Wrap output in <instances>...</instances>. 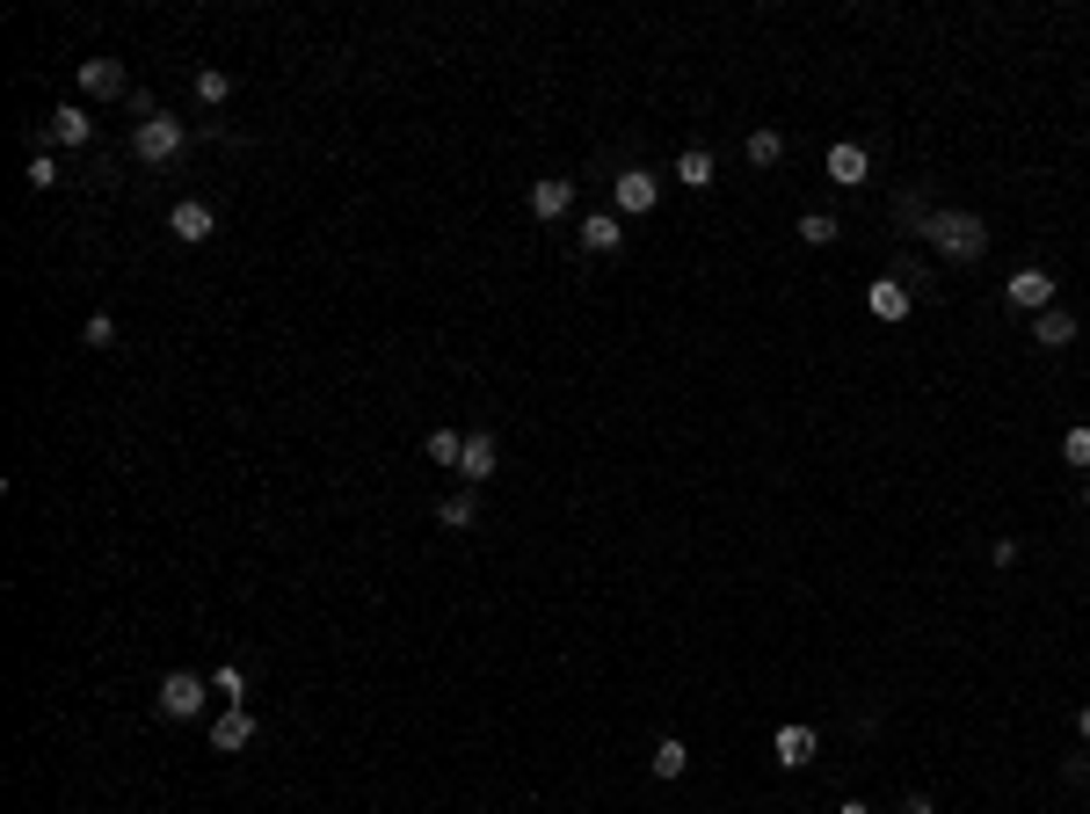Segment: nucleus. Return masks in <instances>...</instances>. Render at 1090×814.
Listing matches in <instances>:
<instances>
[{
    "label": "nucleus",
    "mask_w": 1090,
    "mask_h": 814,
    "mask_svg": "<svg viewBox=\"0 0 1090 814\" xmlns=\"http://www.w3.org/2000/svg\"><path fill=\"white\" fill-rule=\"evenodd\" d=\"M866 306H872V320H909V306H917V298H909V284L901 277H880L866 292Z\"/></svg>",
    "instance_id": "obj_12"
},
{
    "label": "nucleus",
    "mask_w": 1090,
    "mask_h": 814,
    "mask_svg": "<svg viewBox=\"0 0 1090 814\" xmlns=\"http://www.w3.org/2000/svg\"><path fill=\"white\" fill-rule=\"evenodd\" d=\"M836 233H844V225H836L829 211H807V219H800V241H807V247H829Z\"/></svg>",
    "instance_id": "obj_22"
},
{
    "label": "nucleus",
    "mask_w": 1090,
    "mask_h": 814,
    "mask_svg": "<svg viewBox=\"0 0 1090 814\" xmlns=\"http://www.w3.org/2000/svg\"><path fill=\"white\" fill-rule=\"evenodd\" d=\"M436 524H444V531H473V524H480V495H473V487L444 495V503H436Z\"/></svg>",
    "instance_id": "obj_18"
},
{
    "label": "nucleus",
    "mask_w": 1090,
    "mask_h": 814,
    "mask_svg": "<svg viewBox=\"0 0 1090 814\" xmlns=\"http://www.w3.org/2000/svg\"><path fill=\"white\" fill-rule=\"evenodd\" d=\"M204 698H211V676H197V669H168L160 676V720H197Z\"/></svg>",
    "instance_id": "obj_2"
},
{
    "label": "nucleus",
    "mask_w": 1090,
    "mask_h": 814,
    "mask_svg": "<svg viewBox=\"0 0 1090 814\" xmlns=\"http://www.w3.org/2000/svg\"><path fill=\"white\" fill-rule=\"evenodd\" d=\"M742 154H749V168H779V160H785V131L763 124V131H749V139H742Z\"/></svg>",
    "instance_id": "obj_19"
},
{
    "label": "nucleus",
    "mask_w": 1090,
    "mask_h": 814,
    "mask_svg": "<svg viewBox=\"0 0 1090 814\" xmlns=\"http://www.w3.org/2000/svg\"><path fill=\"white\" fill-rule=\"evenodd\" d=\"M1076 734H1083V749H1090V706H1076Z\"/></svg>",
    "instance_id": "obj_30"
},
{
    "label": "nucleus",
    "mask_w": 1090,
    "mask_h": 814,
    "mask_svg": "<svg viewBox=\"0 0 1090 814\" xmlns=\"http://www.w3.org/2000/svg\"><path fill=\"white\" fill-rule=\"evenodd\" d=\"M771 749H779L785 771H807L814 749H822V734H814V728H779V742H771Z\"/></svg>",
    "instance_id": "obj_16"
},
{
    "label": "nucleus",
    "mask_w": 1090,
    "mask_h": 814,
    "mask_svg": "<svg viewBox=\"0 0 1090 814\" xmlns=\"http://www.w3.org/2000/svg\"><path fill=\"white\" fill-rule=\"evenodd\" d=\"M182 146H190V131H182L174 117H146L139 131H131V154H139L146 168H168V160L182 154Z\"/></svg>",
    "instance_id": "obj_3"
},
{
    "label": "nucleus",
    "mask_w": 1090,
    "mask_h": 814,
    "mask_svg": "<svg viewBox=\"0 0 1090 814\" xmlns=\"http://www.w3.org/2000/svg\"><path fill=\"white\" fill-rule=\"evenodd\" d=\"M1004 306H1010V313H1033V320H1039V313L1055 306V277H1047V269H1018V277L1004 284Z\"/></svg>",
    "instance_id": "obj_5"
},
{
    "label": "nucleus",
    "mask_w": 1090,
    "mask_h": 814,
    "mask_svg": "<svg viewBox=\"0 0 1090 814\" xmlns=\"http://www.w3.org/2000/svg\"><path fill=\"white\" fill-rule=\"evenodd\" d=\"M495 473H502V444H495V436H466V458H458V480H466V487H487V480H495Z\"/></svg>",
    "instance_id": "obj_7"
},
{
    "label": "nucleus",
    "mask_w": 1090,
    "mask_h": 814,
    "mask_svg": "<svg viewBox=\"0 0 1090 814\" xmlns=\"http://www.w3.org/2000/svg\"><path fill=\"white\" fill-rule=\"evenodd\" d=\"M923 241L938 247L945 262H982L988 247V225L974 219V211H931V225H923Z\"/></svg>",
    "instance_id": "obj_1"
},
{
    "label": "nucleus",
    "mask_w": 1090,
    "mask_h": 814,
    "mask_svg": "<svg viewBox=\"0 0 1090 814\" xmlns=\"http://www.w3.org/2000/svg\"><path fill=\"white\" fill-rule=\"evenodd\" d=\"M1033 342H1039V349H1069V342H1076V313H1069V306H1047V313L1033 320Z\"/></svg>",
    "instance_id": "obj_17"
},
{
    "label": "nucleus",
    "mask_w": 1090,
    "mask_h": 814,
    "mask_svg": "<svg viewBox=\"0 0 1090 814\" xmlns=\"http://www.w3.org/2000/svg\"><path fill=\"white\" fill-rule=\"evenodd\" d=\"M582 247H589V255H618V247H625L618 211H596V219H582Z\"/></svg>",
    "instance_id": "obj_14"
},
{
    "label": "nucleus",
    "mask_w": 1090,
    "mask_h": 814,
    "mask_svg": "<svg viewBox=\"0 0 1090 814\" xmlns=\"http://www.w3.org/2000/svg\"><path fill=\"white\" fill-rule=\"evenodd\" d=\"M87 342L109 349V342H117V320H109V313H95V320H87Z\"/></svg>",
    "instance_id": "obj_27"
},
{
    "label": "nucleus",
    "mask_w": 1090,
    "mask_h": 814,
    "mask_svg": "<svg viewBox=\"0 0 1090 814\" xmlns=\"http://www.w3.org/2000/svg\"><path fill=\"white\" fill-rule=\"evenodd\" d=\"M1061 779H1069V785H1090V749H1083V757H1069V763H1061Z\"/></svg>",
    "instance_id": "obj_28"
},
{
    "label": "nucleus",
    "mask_w": 1090,
    "mask_h": 814,
    "mask_svg": "<svg viewBox=\"0 0 1090 814\" xmlns=\"http://www.w3.org/2000/svg\"><path fill=\"white\" fill-rule=\"evenodd\" d=\"M866 175H872L866 146H829V182H836V190H858Z\"/></svg>",
    "instance_id": "obj_13"
},
{
    "label": "nucleus",
    "mask_w": 1090,
    "mask_h": 814,
    "mask_svg": "<svg viewBox=\"0 0 1090 814\" xmlns=\"http://www.w3.org/2000/svg\"><path fill=\"white\" fill-rule=\"evenodd\" d=\"M81 95H131V87H124V66L117 59H81Z\"/></svg>",
    "instance_id": "obj_11"
},
{
    "label": "nucleus",
    "mask_w": 1090,
    "mask_h": 814,
    "mask_svg": "<svg viewBox=\"0 0 1090 814\" xmlns=\"http://www.w3.org/2000/svg\"><path fill=\"white\" fill-rule=\"evenodd\" d=\"M568 204H574V175H538L531 182V211L538 219H568Z\"/></svg>",
    "instance_id": "obj_8"
},
{
    "label": "nucleus",
    "mask_w": 1090,
    "mask_h": 814,
    "mask_svg": "<svg viewBox=\"0 0 1090 814\" xmlns=\"http://www.w3.org/2000/svg\"><path fill=\"white\" fill-rule=\"evenodd\" d=\"M225 95H233V73H219V66H204V73H197V103H211V109H219Z\"/></svg>",
    "instance_id": "obj_23"
},
{
    "label": "nucleus",
    "mask_w": 1090,
    "mask_h": 814,
    "mask_svg": "<svg viewBox=\"0 0 1090 814\" xmlns=\"http://www.w3.org/2000/svg\"><path fill=\"white\" fill-rule=\"evenodd\" d=\"M168 233H174V241H182V247H204L211 233H219V211H211L204 197H182V204L168 211Z\"/></svg>",
    "instance_id": "obj_4"
},
{
    "label": "nucleus",
    "mask_w": 1090,
    "mask_h": 814,
    "mask_svg": "<svg viewBox=\"0 0 1090 814\" xmlns=\"http://www.w3.org/2000/svg\"><path fill=\"white\" fill-rule=\"evenodd\" d=\"M1061 458H1069V466H1090V422H1076V430L1061 436Z\"/></svg>",
    "instance_id": "obj_24"
},
{
    "label": "nucleus",
    "mask_w": 1090,
    "mask_h": 814,
    "mask_svg": "<svg viewBox=\"0 0 1090 814\" xmlns=\"http://www.w3.org/2000/svg\"><path fill=\"white\" fill-rule=\"evenodd\" d=\"M44 139H52V146H87V139H95V117H87V109H52V117H44Z\"/></svg>",
    "instance_id": "obj_10"
},
{
    "label": "nucleus",
    "mask_w": 1090,
    "mask_h": 814,
    "mask_svg": "<svg viewBox=\"0 0 1090 814\" xmlns=\"http://www.w3.org/2000/svg\"><path fill=\"white\" fill-rule=\"evenodd\" d=\"M247 742H255V712H247V706H225L219 720H211V749L233 757V749H247Z\"/></svg>",
    "instance_id": "obj_9"
},
{
    "label": "nucleus",
    "mask_w": 1090,
    "mask_h": 814,
    "mask_svg": "<svg viewBox=\"0 0 1090 814\" xmlns=\"http://www.w3.org/2000/svg\"><path fill=\"white\" fill-rule=\"evenodd\" d=\"M430 458L458 473V458H466V436H458V430H430Z\"/></svg>",
    "instance_id": "obj_21"
},
{
    "label": "nucleus",
    "mask_w": 1090,
    "mask_h": 814,
    "mask_svg": "<svg viewBox=\"0 0 1090 814\" xmlns=\"http://www.w3.org/2000/svg\"><path fill=\"white\" fill-rule=\"evenodd\" d=\"M676 175H684V190H712V154L706 146H684V154H676Z\"/></svg>",
    "instance_id": "obj_20"
},
{
    "label": "nucleus",
    "mask_w": 1090,
    "mask_h": 814,
    "mask_svg": "<svg viewBox=\"0 0 1090 814\" xmlns=\"http://www.w3.org/2000/svg\"><path fill=\"white\" fill-rule=\"evenodd\" d=\"M30 190H59V160H52V154L30 160Z\"/></svg>",
    "instance_id": "obj_26"
},
{
    "label": "nucleus",
    "mask_w": 1090,
    "mask_h": 814,
    "mask_svg": "<svg viewBox=\"0 0 1090 814\" xmlns=\"http://www.w3.org/2000/svg\"><path fill=\"white\" fill-rule=\"evenodd\" d=\"M647 771H655L662 785H676L684 771H691V749H684V734H662L655 742V757H647Z\"/></svg>",
    "instance_id": "obj_15"
},
{
    "label": "nucleus",
    "mask_w": 1090,
    "mask_h": 814,
    "mask_svg": "<svg viewBox=\"0 0 1090 814\" xmlns=\"http://www.w3.org/2000/svg\"><path fill=\"white\" fill-rule=\"evenodd\" d=\"M836 814H872V807H866V800H844V807H836Z\"/></svg>",
    "instance_id": "obj_31"
},
{
    "label": "nucleus",
    "mask_w": 1090,
    "mask_h": 814,
    "mask_svg": "<svg viewBox=\"0 0 1090 814\" xmlns=\"http://www.w3.org/2000/svg\"><path fill=\"white\" fill-rule=\"evenodd\" d=\"M1083 503H1090V487H1083Z\"/></svg>",
    "instance_id": "obj_32"
},
{
    "label": "nucleus",
    "mask_w": 1090,
    "mask_h": 814,
    "mask_svg": "<svg viewBox=\"0 0 1090 814\" xmlns=\"http://www.w3.org/2000/svg\"><path fill=\"white\" fill-rule=\"evenodd\" d=\"M247 691V676L233 669V662H219V676H211V698H241Z\"/></svg>",
    "instance_id": "obj_25"
},
{
    "label": "nucleus",
    "mask_w": 1090,
    "mask_h": 814,
    "mask_svg": "<svg viewBox=\"0 0 1090 814\" xmlns=\"http://www.w3.org/2000/svg\"><path fill=\"white\" fill-rule=\"evenodd\" d=\"M611 197H618L625 219H641V211H655V204H662V182H655L647 168H625L618 182H611Z\"/></svg>",
    "instance_id": "obj_6"
},
{
    "label": "nucleus",
    "mask_w": 1090,
    "mask_h": 814,
    "mask_svg": "<svg viewBox=\"0 0 1090 814\" xmlns=\"http://www.w3.org/2000/svg\"><path fill=\"white\" fill-rule=\"evenodd\" d=\"M901 814H938V807H931L923 793H909V800H901Z\"/></svg>",
    "instance_id": "obj_29"
}]
</instances>
